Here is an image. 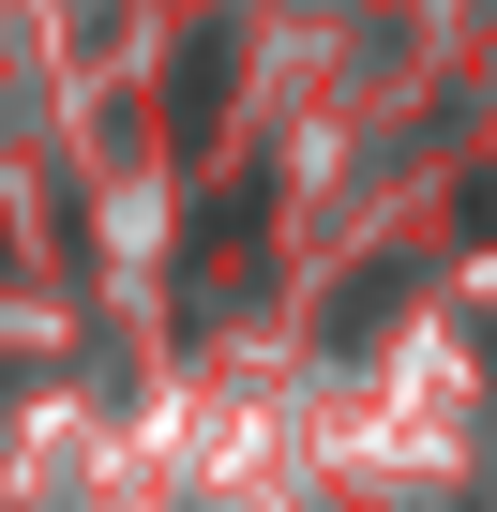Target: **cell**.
<instances>
[{"mask_svg":"<svg viewBox=\"0 0 497 512\" xmlns=\"http://www.w3.org/2000/svg\"><path fill=\"white\" fill-rule=\"evenodd\" d=\"M257 226H272V181H241V196H211V211H196V302H211V287H241Z\"/></svg>","mask_w":497,"mask_h":512,"instance_id":"cell-1","label":"cell"},{"mask_svg":"<svg viewBox=\"0 0 497 512\" xmlns=\"http://www.w3.org/2000/svg\"><path fill=\"white\" fill-rule=\"evenodd\" d=\"M226 76H241V61H226V31H211V46H181V76H166V121H211V106H226Z\"/></svg>","mask_w":497,"mask_h":512,"instance_id":"cell-2","label":"cell"}]
</instances>
